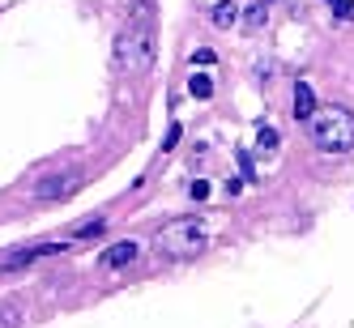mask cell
Returning <instances> with one entry per match:
<instances>
[{
  "mask_svg": "<svg viewBox=\"0 0 354 328\" xmlns=\"http://www.w3.org/2000/svg\"><path fill=\"white\" fill-rule=\"evenodd\" d=\"M158 56V13L154 0H133V13L124 21V30L115 39V68L129 73V77H141V73L154 64Z\"/></svg>",
  "mask_w": 354,
  "mask_h": 328,
  "instance_id": "cell-1",
  "label": "cell"
},
{
  "mask_svg": "<svg viewBox=\"0 0 354 328\" xmlns=\"http://www.w3.org/2000/svg\"><path fill=\"white\" fill-rule=\"evenodd\" d=\"M312 141L324 154H350L354 149V111L350 107H324L312 119Z\"/></svg>",
  "mask_w": 354,
  "mask_h": 328,
  "instance_id": "cell-2",
  "label": "cell"
},
{
  "mask_svg": "<svg viewBox=\"0 0 354 328\" xmlns=\"http://www.w3.org/2000/svg\"><path fill=\"white\" fill-rule=\"evenodd\" d=\"M205 243H209V231L196 218H180V222H171L158 231V251H167L175 260H188L196 251H205Z\"/></svg>",
  "mask_w": 354,
  "mask_h": 328,
  "instance_id": "cell-3",
  "label": "cell"
},
{
  "mask_svg": "<svg viewBox=\"0 0 354 328\" xmlns=\"http://www.w3.org/2000/svg\"><path fill=\"white\" fill-rule=\"evenodd\" d=\"M77 188H82V175L77 171H64V175H47V180H39L30 188V196L35 200H64V196H73Z\"/></svg>",
  "mask_w": 354,
  "mask_h": 328,
  "instance_id": "cell-4",
  "label": "cell"
},
{
  "mask_svg": "<svg viewBox=\"0 0 354 328\" xmlns=\"http://www.w3.org/2000/svg\"><path fill=\"white\" fill-rule=\"evenodd\" d=\"M60 251H68V243H39V247H21L17 256L5 260V269H21V264H35L43 256H60Z\"/></svg>",
  "mask_w": 354,
  "mask_h": 328,
  "instance_id": "cell-5",
  "label": "cell"
},
{
  "mask_svg": "<svg viewBox=\"0 0 354 328\" xmlns=\"http://www.w3.org/2000/svg\"><path fill=\"white\" fill-rule=\"evenodd\" d=\"M141 256V247L133 243V239H124V243H111L107 251H103V264L107 269H124V264H133Z\"/></svg>",
  "mask_w": 354,
  "mask_h": 328,
  "instance_id": "cell-6",
  "label": "cell"
},
{
  "mask_svg": "<svg viewBox=\"0 0 354 328\" xmlns=\"http://www.w3.org/2000/svg\"><path fill=\"white\" fill-rule=\"evenodd\" d=\"M295 115H299V119H316V94H312L308 81L295 86Z\"/></svg>",
  "mask_w": 354,
  "mask_h": 328,
  "instance_id": "cell-7",
  "label": "cell"
},
{
  "mask_svg": "<svg viewBox=\"0 0 354 328\" xmlns=\"http://www.w3.org/2000/svg\"><path fill=\"white\" fill-rule=\"evenodd\" d=\"M21 324H26V302L5 298L0 302V328H21Z\"/></svg>",
  "mask_w": 354,
  "mask_h": 328,
  "instance_id": "cell-8",
  "label": "cell"
},
{
  "mask_svg": "<svg viewBox=\"0 0 354 328\" xmlns=\"http://www.w3.org/2000/svg\"><path fill=\"white\" fill-rule=\"evenodd\" d=\"M209 21H214V26H218V30H231V26H235V21H239V9L231 5V0H222V5H214V13H209Z\"/></svg>",
  "mask_w": 354,
  "mask_h": 328,
  "instance_id": "cell-9",
  "label": "cell"
},
{
  "mask_svg": "<svg viewBox=\"0 0 354 328\" xmlns=\"http://www.w3.org/2000/svg\"><path fill=\"white\" fill-rule=\"evenodd\" d=\"M269 9H273V0H257V5L248 9V26H252V30H261L265 21H269Z\"/></svg>",
  "mask_w": 354,
  "mask_h": 328,
  "instance_id": "cell-10",
  "label": "cell"
},
{
  "mask_svg": "<svg viewBox=\"0 0 354 328\" xmlns=\"http://www.w3.org/2000/svg\"><path fill=\"white\" fill-rule=\"evenodd\" d=\"M103 226H107V218H90V222H82L77 231H73V239H90V235H103Z\"/></svg>",
  "mask_w": 354,
  "mask_h": 328,
  "instance_id": "cell-11",
  "label": "cell"
},
{
  "mask_svg": "<svg viewBox=\"0 0 354 328\" xmlns=\"http://www.w3.org/2000/svg\"><path fill=\"white\" fill-rule=\"evenodd\" d=\"M188 90H192V98H209L214 94V81L205 77V73H196V77L188 81Z\"/></svg>",
  "mask_w": 354,
  "mask_h": 328,
  "instance_id": "cell-12",
  "label": "cell"
},
{
  "mask_svg": "<svg viewBox=\"0 0 354 328\" xmlns=\"http://www.w3.org/2000/svg\"><path fill=\"white\" fill-rule=\"evenodd\" d=\"M257 145L265 149V154H269V149H277V128H261L257 133Z\"/></svg>",
  "mask_w": 354,
  "mask_h": 328,
  "instance_id": "cell-13",
  "label": "cell"
},
{
  "mask_svg": "<svg viewBox=\"0 0 354 328\" xmlns=\"http://www.w3.org/2000/svg\"><path fill=\"white\" fill-rule=\"evenodd\" d=\"M328 9H333L337 17H346V21H354V5H350V0H328Z\"/></svg>",
  "mask_w": 354,
  "mask_h": 328,
  "instance_id": "cell-14",
  "label": "cell"
},
{
  "mask_svg": "<svg viewBox=\"0 0 354 328\" xmlns=\"http://www.w3.org/2000/svg\"><path fill=\"white\" fill-rule=\"evenodd\" d=\"M192 64H214V52H209V47H201V52H192Z\"/></svg>",
  "mask_w": 354,
  "mask_h": 328,
  "instance_id": "cell-15",
  "label": "cell"
},
{
  "mask_svg": "<svg viewBox=\"0 0 354 328\" xmlns=\"http://www.w3.org/2000/svg\"><path fill=\"white\" fill-rule=\"evenodd\" d=\"M175 141H180V124H171V128H167V141H162V149H171Z\"/></svg>",
  "mask_w": 354,
  "mask_h": 328,
  "instance_id": "cell-16",
  "label": "cell"
},
{
  "mask_svg": "<svg viewBox=\"0 0 354 328\" xmlns=\"http://www.w3.org/2000/svg\"><path fill=\"white\" fill-rule=\"evenodd\" d=\"M192 196H196V200H205V196H209V184H205V180H196V184H192Z\"/></svg>",
  "mask_w": 354,
  "mask_h": 328,
  "instance_id": "cell-17",
  "label": "cell"
}]
</instances>
